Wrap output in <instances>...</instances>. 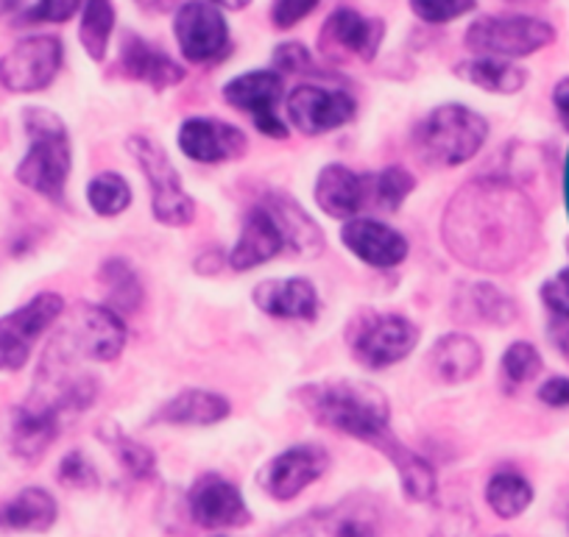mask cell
I'll list each match as a JSON object with an SVG mask.
<instances>
[{
	"mask_svg": "<svg viewBox=\"0 0 569 537\" xmlns=\"http://www.w3.org/2000/svg\"><path fill=\"white\" fill-rule=\"evenodd\" d=\"M441 240L461 265L506 273L533 251L539 240V215L528 195L508 179H475L447 204Z\"/></svg>",
	"mask_w": 569,
	"mask_h": 537,
	"instance_id": "obj_1",
	"label": "cell"
},
{
	"mask_svg": "<svg viewBox=\"0 0 569 537\" xmlns=\"http://www.w3.org/2000/svg\"><path fill=\"white\" fill-rule=\"evenodd\" d=\"M293 398L316 424L380 448L391 437V407L380 387L358 379L310 382L293 391Z\"/></svg>",
	"mask_w": 569,
	"mask_h": 537,
	"instance_id": "obj_2",
	"label": "cell"
},
{
	"mask_svg": "<svg viewBox=\"0 0 569 537\" xmlns=\"http://www.w3.org/2000/svg\"><path fill=\"white\" fill-rule=\"evenodd\" d=\"M26 134H29V151L20 159L18 182L23 188L34 190L37 195L48 201H62L68 188L70 168H73V151H70V136L59 114L48 112L42 107H31L23 112Z\"/></svg>",
	"mask_w": 569,
	"mask_h": 537,
	"instance_id": "obj_3",
	"label": "cell"
},
{
	"mask_svg": "<svg viewBox=\"0 0 569 537\" xmlns=\"http://www.w3.org/2000/svg\"><path fill=\"white\" fill-rule=\"evenodd\" d=\"M416 148L427 162L458 168L480 153L489 140V120L463 103L436 107L416 125Z\"/></svg>",
	"mask_w": 569,
	"mask_h": 537,
	"instance_id": "obj_4",
	"label": "cell"
},
{
	"mask_svg": "<svg viewBox=\"0 0 569 537\" xmlns=\"http://www.w3.org/2000/svg\"><path fill=\"white\" fill-rule=\"evenodd\" d=\"M126 148L134 156L137 168L142 170V179L151 190V215H154V221L171 229L190 226L196 217V201L188 195L182 175L173 168L160 142L137 134L126 140Z\"/></svg>",
	"mask_w": 569,
	"mask_h": 537,
	"instance_id": "obj_5",
	"label": "cell"
},
{
	"mask_svg": "<svg viewBox=\"0 0 569 537\" xmlns=\"http://www.w3.org/2000/svg\"><path fill=\"white\" fill-rule=\"evenodd\" d=\"M467 48L478 57L495 59H525L545 51L556 42V29L547 20L530 14H491L478 18L463 37Z\"/></svg>",
	"mask_w": 569,
	"mask_h": 537,
	"instance_id": "obj_6",
	"label": "cell"
},
{
	"mask_svg": "<svg viewBox=\"0 0 569 537\" xmlns=\"http://www.w3.org/2000/svg\"><path fill=\"white\" fill-rule=\"evenodd\" d=\"M419 345V326L397 312H363L349 328V348L363 368L382 371L402 363Z\"/></svg>",
	"mask_w": 569,
	"mask_h": 537,
	"instance_id": "obj_7",
	"label": "cell"
},
{
	"mask_svg": "<svg viewBox=\"0 0 569 537\" xmlns=\"http://www.w3.org/2000/svg\"><path fill=\"white\" fill-rule=\"evenodd\" d=\"M173 37L179 53L190 64H218L232 51V34L218 9L210 0H188L173 14Z\"/></svg>",
	"mask_w": 569,
	"mask_h": 537,
	"instance_id": "obj_8",
	"label": "cell"
},
{
	"mask_svg": "<svg viewBox=\"0 0 569 537\" xmlns=\"http://www.w3.org/2000/svg\"><path fill=\"white\" fill-rule=\"evenodd\" d=\"M64 298L59 293H40L20 310L0 317V371L26 368L37 340L62 317Z\"/></svg>",
	"mask_w": 569,
	"mask_h": 537,
	"instance_id": "obj_9",
	"label": "cell"
},
{
	"mask_svg": "<svg viewBox=\"0 0 569 537\" xmlns=\"http://www.w3.org/2000/svg\"><path fill=\"white\" fill-rule=\"evenodd\" d=\"M64 62V45L53 34H34L20 40L0 57V84L3 90L31 95L53 84Z\"/></svg>",
	"mask_w": 569,
	"mask_h": 537,
	"instance_id": "obj_10",
	"label": "cell"
},
{
	"mask_svg": "<svg viewBox=\"0 0 569 537\" xmlns=\"http://www.w3.org/2000/svg\"><path fill=\"white\" fill-rule=\"evenodd\" d=\"M284 98V75L277 70H249L223 84V101L238 112L249 114L260 134L284 140L288 123L279 114V103Z\"/></svg>",
	"mask_w": 569,
	"mask_h": 537,
	"instance_id": "obj_11",
	"label": "cell"
},
{
	"mask_svg": "<svg viewBox=\"0 0 569 537\" xmlns=\"http://www.w3.org/2000/svg\"><path fill=\"white\" fill-rule=\"evenodd\" d=\"M57 340L73 356H84L92 363H112L123 354L129 328L123 315L109 310L107 304H81L70 328H64Z\"/></svg>",
	"mask_w": 569,
	"mask_h": 537,
	"instance_id": "obj_12",
	"label": "cell"
},
{
	"mask_svg": "<svg viewBox=\"0 0 569 537\" xmlns=\"http://www.w3.org/2000/svg\"><path fill=\"white\" fill-rule=\"evenodd\" d=\"M284 112L305 136H321L352 123L358 101L347 90L321 84H299L284 98Z\"/></svg>",
	"mask_w": 569,
	"mask_h": 537,
	"instance_id": "obj_13",
	"label": "cell"
},
{
	"mask_svg": "<svg viewBox=\"0 0 569 537\" xmlns=\"http://www.w3.org/2000/svg\"><path fill=\"white\" fill-rule=\"evenodd\" d=\"M273 537H380V518L371 504L347 498L336 507H321L288 520Z\"/></svg>",
	"mask_w": 569,
	"mask_h": 537,
	"instance_id": "obj_14",
	"label": "cell"
},
{
	"mask_svg": "<svg viewBox=\"0 0 569 537\" xmlns=\"http://www.w3.org/2000/svg\"><path fill=\"white\" fill-rule=\"evenodd\" d=\"M327 468H330V454L325 448L316 443H299V446L284 448L262 468L260 485L277 501H291L313 482H319Z\"/></svg>",
	"mask_w": 569,
	"mask_h": 537,
	"instance_id": "obj_15",
	"label": "cell"
},
{
	"mask_svg": "<svg viewBox=\"0 0 569 537\" xmlns=\"http://www.w3.org/2000/svg\"><path fill=\"white\" fill-rule=\"evenodd\" d=\"M386 40V23L380 18H366L355 9H336L321 29V51L336 59H360L375 62Z\"/></svg>",
	"mask_w": 569,
	"mask_h": 537,
	"instance_id": "obj_16",
	"label": "cell"
},
{
	"mask_svg": "<svg viewBox=\"0 0 569 537\" xmlns=\"http://www.w3.org/2000/svg\"><path fill=\"white\" fill-rule=\"evenodd\" d=\"M188 509L201 529H232L251 520L243 493L221 474H204L193 482L188 493Z\"/></svg>",
	"mask_w": 569,
	"mask_h": 537,
	"instance_id": "obj_17",
	"label": "cell"
},
{
	"mask_svg": "<svg viewBox=\"0 0 569 537\" xmlns=\"http://www.w3.org/2000/svg\"><path fill=\"white\" fill-rule=\"evenodd\" d=\"M177 145L190 162L221 164L243 156L249 140L238 125L227 123V120L188 118L179 125Z\"/></svg>",
	"mask_w": 569,
	"mask_h": 537,
	"instance_id": "obj_18",
	"label": "cell"
},
{
	"mask_svg": "<svg viewBox=\"0 0 569 537\" xmlns=\"http://www.w3.org/2000/svg\"><path fill=\"white\" fill-rule=\"evenodd\" d=\"M343 249L358 256L363 265L377 267V271H391L399 267L410 254V245L402 232H397L388 223L377 217H355L341 229Z\"/></svg>",
	"mask_w": 569,
	"mask_h": 537,
	"instance_id": "obj_19",
	"label": "cell"
},
{
	"mask_svg": "<svg viewBox=\"0 0 569 537\" xmlns=\"http://www.w3.org/2000/svg\"><path fill=\"white\" fill-rule=\"evenodd\" d=\"M279 254H288V240H284V232L271 206L260 201L246 212L238 243L229 254V265H232V271H254Z\"/></svg>",
	"mask_w": 569,
	"mask_h": 537,
	"instance_id": "obj_20",
	"label": "cell"
},
{
	"mask_svg": "<svg viewBox=\"0 0 569 537\" xmlns=\"http://www.w3.org/2000/svg\"><path fill=\"white\" fill-rule=\"evenodd\" d=\"M313 199L325 215L355 221L369 206V173H355L347 164H327L316 179Z\"/></svg>",
	"mask_w": 569,
	"mask_h": 537,
	"instance_id": "obj_21",
	"label": "cell"
},
{
	"mask_svg": "<svg viewBox=\"0 0 569 537\" xmlns=\"http://www.w3.org/2000/svg\"><path fill=\"white\" fill-rule=\"evenodd\" d=\"M118 64L126 79L140 81L157 92L182 84L184 75H188V70L177 59L168 57L162 48L151 45L149 40H142L140 34H123Z\"/></svg>",
	"mask_w": 569,
	"mask_h": 537,
	"instance_id": "obj_22",
	"label": "cell"
},
{
	"mask_svg": "<svg viewBox=\"0 0 569 537\" xmlns=\"http://www.w3.org/2000/svg\"><path fill=\"white\" fill-rule=\"evenodd\" d=\"M62 413L53 404L31 396L12 413V452L26 463H37L57 440Z\"/></svg>",
	"mask_w": 569,
	"mask_h": 537,
	"instance_id": "obj_23",
	"label": "cell"
},
{
	"mask_svg": "<svg viewBox=\"0 0 569 537\" xmlns=\"http://www.w3.org/2000/svg\"><path fill=\"white\" fill-rule=\"evenodd\" d=\"M257 310L279 321H316L319 315V293L313 282L302 276L266 278L251 293Z\"/></svg>",
	"mask_w": 569,
	"mask_h": 537,
	"instance_id": "obj_24",
	"label": "cell"
},
{
	"mask_svg": "<svg viewBox=\"0 0 569 537\" xmlns=\"http://www.w3.org/2000/svg\"><path fill=\"white\" fill-rule=\"evenodd\" d=\"M427 368L433 379L445 385H461V382L475 379L483 368V348L475 337L463 332H450L439 337L427 354Z\"/></svg>",
	"mask_w": 569,
	"mask_h": 537,
	"instance_id": "obj_25",
	"label": "cell"
},
{
	"mask_svg": "<svg viewBox=\"0 0 569 537\" xmlns=\"http://www.w3.org/2000/svg\"><path fill=\"white\" fill-rule=\"evenodd\" d=\"M452 315L461 323H483L491 328L511 326L519 317L517 301L500 287L489 282H475L458 290L456 301H452Z\"/></svg>",
	"mask_w": 569,
	"mask_h": 537,
	"instance_id": "obj_26",
	"label": "cell"
},
{
	"mask_svg": "<svg viewBox=\"0 0 569 537\" xmlns=\"http://www.w3.org/2000/svg\"><path fill=\"white\" fill-rule=\"evenodd\" d=\"M232 404L227 396L216 391H201V387H190V391L177 393L168 398L160 409L154 413V424L168 426H216L229 418Z\"/></svg>",
	"mask_w": 569,
	"mask_h": 537,
	"instance_id": "obj_27",
	"label": "cell"
},
{
	"mask_svg": "<svg viewBox=\"0 0 569 537\" xmlns=\"http://www.w3.org/2000/svg\"><path fill=\"white\" fill-rule=\"evenodd\" d=\"M262 201L271 206L279 226H282L284 240H288V254L313 260V256L325 251V232H321L319 223L305 212V206L297 199L284 193H268Z\"/></svg>",
	"mask_w": 569,
	"mask_h": 537,
	"instance_id": "obj_28",
	"label": "cell"
},
{
	"mask_svg": "<svg viewBox=\"0 0 569 537\" xmlns=\"http://www.w3.org/2000/svg\"><path fill=\"white\" fill-rule=\"evenodd\" d=\"M57 498L42 487H26L18 496L0 504V529L48 531L57 524Z\"/></svg>",
	"mask_w": 569,
	"mask_h": 537,
	"instance_id": "obj_29",
	"label": "cell"
},
{
	"mask_svg": "<svg viewBox=\"0 0 569 537\" xmlns=\"http://www.w3.org/2000/svg\"><path fill=\"white\" fill-rule=\"evenodd\" d=\"M456 75L467 84L478 87V90L491 92V95H517L528 84V70L508 62V59L495 57L467 59V62L458 64Z\"/></svg>",
	"mask_w": 569,
	"mask_h": 537,
	"instance_id": "obj_30",
	"label": "cell"
},
{
	"mask_svg": "<svg viewBox=\"0 0 569 537\" xmlns=\"http://www.w3.org/2000/svg\"><path fill=\"white\" fill-rule=\"evenodd\" d=\"M380 452L386 454V457L391 459L393 468H397L402 490L410 501H430V498L436 496V470L421 454L410 452V448L402 446L393 435L382 443Z\"/></svg>",
	"mask_w": 569,
	"mask_h": 537,
	"instance_id": "obj_31",
	"label": "cell"
},
{
	"mask_svg": "<svg viewBox=\"0 0 569 537\" xmlns=\"http://www.w3.org/2000/svg\"><path fill=\"white\" fill-rule=\"evenodd\" d=\"M98 282H101L103 290V304L118 312V315H129V312H137L142 306V298H146L142 282L123 256L103 260V265L98 267Z\"/></svg>",
	"mask_w": 569,
	"mask_h": 537,
	"instance_id": "obj_32",
	"label": "cell"
},
{
	"mask_svg": "<svg viewBox=\"0 0 569 537\" xmlns=\"http://www.w3.org/2000/svg\"><path fill=\"white\" fill-rule=\"evenodd\" d=\"M533 485L517 470H497L489 485H486V501L495 509L497 518L502 520L519 518L533 504Z\"/></svg>",
	"mask_w": 569,
	"mask_h": 537,
	"instance_id": "obj_33",
	"label": "cell"
},
{
	"mask_svg": "<svg viewBox=\"0 0 569 537\" xmlns=\"http://www.w3.org/2000/svg\"><path fill=\"white\" fill-rule=\"evenodd\" d=\"M114 31V7L112 0H84L81 7L79 40L92 62H103L109 51V40Z\"/></svg>",
	"mask_w": 569,
	"mask_h": 537,
	"instance_id": "obj_34",
	"label": "cell"
},
{
	"mask_svg": "<svg viewBox=\"0 0 569 537\" xmlns=\"http://www.w3.org/2000/svg\"><path fill=\"white\" fill-rule=\"evenodd\" d=\"M87 204L96 215L101 217H118L131 206V188L123 175L107 170L98 173L90 184H87Z\"/></svg>",
	"mask_w": 569,
	"mask_h": 537,
	"instance_id": "obj_35",
	"label": "cell"
},
{
	"mask_svg": "<svg viewBox=\"0 0 569 537\" xmlns=\"http://www.w3.org/2000/svg\"><path fill=\"white\" fill-rule=\"evenodd\" d=\"M416 190V179L405 168H386L369 173V206L380 212H399Z\"/></svg>",
	"mask_w": 569,
	"mask_h": 537,
	"instance_id": "obj_36",
	"label": "cell"
},
{
	"mask_svg": "<svg viewBox=\"0 0 569 537\" xmlns=\"http://www.w3.org/2000/svg\"><path fill=\"white\" fill-rule=\"evenodd\" d=\"M107 446H112L114 457H118L120 468L131 476V479H151L157 474V457L149 446L126 437L118 426H112L107 435Z\"/></svg>",
	"mask_w": 569,
	"mask_h": 537,
	"instance_id": "obj_37",
	"label": "cell"
},
{
	"mask_svg": "<svg viewBox=\"0 0 569 537\" xmlns=\"http://www.w3.org/2000/svg\"><path fill=\"white\" fill-rule=\"evenodd\" d=\"M500 371H502V379H506L508 385L519 387L533 382L536 376L545 371V359H541L539 348H536L533 343H528V340H517V343L508 345L506 354H502Z\"/></svg>",
	"mask_w": 569,
	"mask_h": 537,
	"instance_id": "obj_38",
	"label": "cell"
},
{
	"mask_svg": "<svg viewBox=\"0 0 569 537\" xmlns=\"http://www.w3.org/2000/svg\"><path fill=\"white\" fill-rule=\"evenodd\" d=\"M408 3L410 12L427 26H447L478 7V0H408Z\"/></svg>",
	"mask_w": 569,
	"mask_h": 537,
	"instance_id": "obj_39",
	"label": "cell"
},
{
	"mask_svg": "<svg viewBox=\"0 0 569 537\" xmlns=\"http://www.w3.org/2000/svg\"><path fill=\"white\" fill-rule=\"evenodd\" d=\"M271 64V70H277L279 75H302L316 70L313 53H310V48L302 45V42H282V45L273 48Z\"/></svg>",
	"mask_w": 569,
	"mask_h": 537,
	"instance_id": "obj_40",
	"label": "cell"
},
{
	"mask_svg": "<svg viewBox=\"0 0 569 537\" xmlns=\"http://www.w3.org/2000/svg\"><path fill=\"white\" fill-rule=\"evenodd\" d=\"M59 482L68 487H79V490H87V487L98 485V470L92 468L90 459L81 452L64 454L62 463H59Z\"/></svg>",
	"mask_w": 569,
	"mask_h": 537,
	"instance_id": "obj_41",
	"label": "cell"
},
{
	"mask_svg": "<svg viewBox=\"0 0 569 537\" xmlns=\"http://www.w3.org/2000/svg\"><path fill=\"white\" fill-rule=\"evenodd\" d=\"M84 7V0H37L26 12V23H68Z\"/></svg>",
	"mask_w": 569,
	"mask_h": 537,
	"instance_id": "obj_42",
	"label": "cell"
},
{
	"mask_svg": "<svg viewBox=\"0 0 569 537\" xmlns=\"http://www.w3.org/2000/svg\"><path fill=\"white\" fill-rule=\"evenodd\" d=\"M541 301L558 321H569V267L541 284Z\"/></svg>",
	"mask_w": 569,
	"mask_h": 537,
	"instance_id": "obj_43",
	"label": "cell"
},
{
	"mask_svg": "<svg viewBox=\"0 0 569 537\" xmlns=\"http://www.w3.org/2000/svg\"><path fill=\"white\" fill-rule=\"evenodd\" d=\"M321 0H273V9H271V23L277 26L279 31H288L293 26L302 23L305 18L319 9Z\"/></svg>",
	"mask_w": 569,
	"mask_h": 537,
	"instance_id": "obj_44",
	"label": "cell"
},
{
	"mask_svg": "<svg viewBox=\"0 0 569 537\" xmlns=\"http://www.w3.org/2000/svg\"><path fill=\"white\" fill-rule=\"evenodd\" d=\"M541 404L552 409H567L569 407V376H550V379L541 382V387L536 391Z\"/></svg>",
	"mask_w": 569,
	"mask_h": 537,
	"instance_id": "obj_45",
	"label": "cell"
},
{
	"mask_svg": "<svg viewBox=\"0 0 569 537\" xmlns=\"http://www.w3.org/2000/svg\"><path fill=\"white\" fill-rule=\"evenodd\" d=\"M433 537H472V518L463 509H450L436 526Z\"/></svg>",
	"mask_w": 569,
	"mask_h": 537,
	"instance_id": "obj_46",
	"label": "cell"
},
{
	"mask_svg": "<svg viewBox=\"0 0 569 537\" xmlns=\"http://www.w3.org/2000/svg\"><path fill=\"white\" fill-rule=\"evenodd\" d=\"M552 107H556V114L563 129L569 131V75L558 81L556 90H552Z\"/></svg>",
	"mask_w": 569,
	"mask_h": 537,
	"instance_id": "obj_47",
	"label": "cell"
},
{
	"mask_svg": "<svg viewBox=\"0 0 569 537\" xmlns=\"http://www.w3.org/2000/svg\"><path fill=\"white\" fill-rule=\"evenodd\" d=\"M550 343L556 345V351L558 354L563 356V359H567L569 363V321H552V326H550Z\"/></svg>",
	"mask_w": 569,
	"mask_h": 537,
	"instance_id": "obj_48",
	"label": "cell"
},
{
	"mask_svg": "<svg viewBox=\"0 0 569 537\" xmlns=\"http://www.w3.org/2000/svg\"><path fill=\"white\" fill-rule=\"evenodd\" d=\"M134 3L142 9V12H149V14H166L177 9V0H134Z\"/></svg>",
	"mask_w": 569,
	"mask_h": 537,
	"instance_id": "obj_49",
	"label": "cell"
},
{
	"mask_svg": "<svg viewBox=\"0 0 569 537\" xmlns=\"http://www.w3.org/2000/svg\"><path fill=\"white\" fill-rule=\"evenodd\" d=\"M218 9H227V12H240V9L251 7V0H210Z\"/></svg>",
	"mask_w": 569,
	"mask_h": 537,
	"instance_id": "obj_50",
	"label": "cell"
},
{
	"mask_svg": "<svg viewBox=\"0 0 569 537\" xmlns=\"http://www.w3.org/2000/svg\"><path fill=\"white\" fill-rule=\"evenodd\" d=\"M18 7L20 0H0V18H3V14H12Z\"/></svg>",
	"mask_w": 569,
	"mask_h": 537,
	"instance_id": "obj_51",
	"label": "cell"
},
{
	"mask_svg": "<svg viewBox=\"0 0 569 537\" xmlns=\"http://www.w3.org/2000/svg\"><path fill=\"white\" fill-rule=\"evenodd\" d=\"M511 3H528V0H511Z\"/></svg>",
	"mask_w": 569,
	"mask_h": 537,
	"instance_id": "obj_52",
	"label": "cell"
},
{
	"mask_svg": "<svg viewBox=\"0 0 569 537\" xmlns=\"http://www.w3.org/2000/svg\"><path fill=\"white\" fill-rule=\"evenodd\" d=\"M567 531H569V507H567Z\"/></svg>",
	"mask_w": 569,
	"mask_h": 537,
	"instance_id": "obj_53",
	"label": "cell"
},
{
	"mask_svg": "<svg viewBox=\"0 0 569 537\" xmlns=\"http://www.w3.org/2000/svg\"><path fill=\"white\" fill-rule=\"evenodd\" d=\"M500 537H506V535H500Z\"/></svg>",
	"mask_w": 569,
	"mask_h": 537,
	"instance_id": "obj_54",
	"label": "cell"
}]
</instances>
